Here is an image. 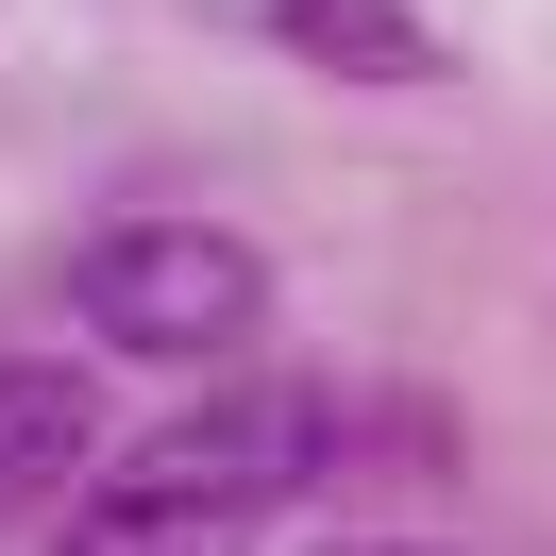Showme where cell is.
I'll return each instance as SVG.
<instances>
[{"instance_id": "obj_1", "label": "cell", "mask_w": 556, "mask_h": 556, "mask_svg": "<svg viewBox=\"0 0 556 556\" xmlns=\"http://www.w3.org/2000/svg\"><path fill=\"white\" fill-rule=\"evenodd\" d=\"M68 320H85V354H136V371H237L270 338V253L237 219L136 203L68 253Z\"/></svg>"}, {"instance_id": "obj_2", "label": "cell", "mask_w": 556, "mask_h": 556, "mask_svg": "<svg viewBox=\"0 0 556 556\" xmlns=\"http://www.w3.org/2000/svg\"><path fill=\"white\" fill-rule=\"evenodd\" d=\"M102 472H136V489H186V506H237V522H270V506H304V489L338 472V388H304V371H219L203 405L136 421V439H118Z\"/></svg>"}, {"instance_id": "obj_3", "label": "cell", "mask_w": 556, "mask_h": 556, "mask_svg": "<svg viewBox=\"0 0 556 556\" xmlns=\"http://www.w3.org/2000/svg\"><path fill=\"white\" fill-rule=\"evenodd\" d=\"M253 51H287L304 85H455V35L421 0H219Z\"/></svg>"}, {"instance_id": "obj_4", "label": "cell", "mask_w": 556, "mask_h": 556, "mask_svg": "<svg viewBox=\"0 0 556 556\" xmlns=\"http://www.w3.org/2000/svg\"><path fill=\"white\" fill-rule=\"evenodd\" d=\"M102 472V371L85 354H0V522L85 506Z\"/></svg>"}, {"instance_id": "obj_5", "label": "cell", "mask_w": 556, "mask_h": 556, "mask_svg": "<svg viewBox=\"0 0 556 556\" xmlns=\"http://www.w3.org/2000/svg\"><path fill=\"white\" fill-rule=\"evenodd\" d=\"M51 556H253V522L186 506V489H136V472H85V506H68Z\"/></svg>"}, {"instance_id": "obj_6", "label": "cell", "mask_w": 556, "mask_h": 556, "mask_svg": "<svg viewBox=\"0 0 556 556\" xmlns=\"http://www.w3.org/2000/svg\"><path fill=\"white\" fill-rule=\"evenodd\" d=\"M320 556H439V540H320Z\"/></svg>"}]
</instances>
